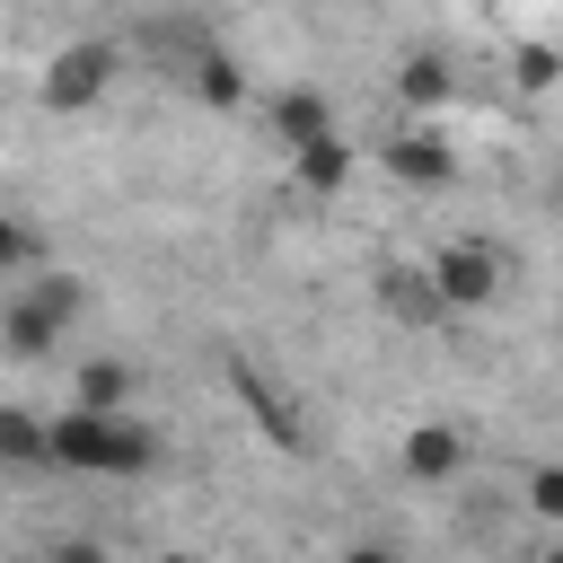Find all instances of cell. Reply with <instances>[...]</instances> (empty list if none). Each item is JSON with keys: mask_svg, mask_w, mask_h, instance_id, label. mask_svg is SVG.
Segmentation results:
<instances>
[{"mask_svg": "<svg viewBox=\"0 0 563 563\" xmlns=\"http://www.w3.org/2000/svg\"><path fill=\"white\" fill-rule=\"evenodd\" d=\"M44 457L79 475H141L158 466V431H141L132 413H62L44 422Z\"/></svg>", "mask_w": 563, "mask_h": 563, "instance_id": "cell-1", "label": "cell"}, {"mask_svg": "<svg viewBox=\"0 0 563 563\" xmlns=\"http://www.w3.org/2000/svg\"><path fill=\"white\" fill-rule=\"evenodd\" d=\"M70 317H79V282H70V273H44V282L0 317V343H9L18 361H44V352L62 343V325H70Z\"/></svg>", "mask_w": 563, "mask_h": 563, "instance_id": "cell-2", "label": "cell"}, {"mask_svg": "<svg viewBox=\"0 0 563 563\" xmlns=\"http://www.w3.org/2000/svg\"><path fill=\"white\" fill-rule=\"evenodd\" d=\"M106 79H114V44H62L44 62V106L53 114H79V106L106 97Z\"/></svg>", "mask_w": 563, "mask_h": 563, "instance_id": "cell-3", "label": "cell"}, {"mask_svg": "<svg viewBox=\"0 0 563 563\" xmlns=\"http://www.w3.org/2000/svg\"><path fill=\"white\" fill-rule=\"evenodd\" d=\"M431 273V290H440V308H493V290H501V255L493 246H449V255H431L422 264Z\"/></svg>", "mask_w": 563, "mask_h": 563, "instance_id": "cell-4", "label": "cell"}, {"mask_svg": "<svg viewBox=\"0 0 563 563\" xmlns=\"http://www.w3.org/2000/svg\"><path fill=\"white\" fill-rule=\"evenodd\" d=\"M387 176H405V185H449V176H457V150H449L440 132H396V141H387Z\"/></svg>", "mask_w": 563, "mask_h": 563, "instance_id": "cell-5", "label": "cell"}, {"mask_svg": "<svg viewBox=\"0 0 563 563\" xmlns=\"http://www.w3.org/2000/svg\"><path fill=\"white\" fill-rule=\"evenodd\" d=\"M325 132H334V114H325L317 88H282V97H273V141H282V150H308V141H325Z\"/></svg>", "mask_w": 563, "mask_h": 563, "instance_id": "cell-6", "label": "cell"}, {"mask_svg": "<svg viewBox=\"0 0 563 563\" xmlns=\"http://www.w3.org/2000/svg\"><path fill=\"white\" fill-rule=\"evenodd\" d=\"M378 299H387V308H396L405 325H440V317H449L422 264H387V273H378Z\"/></svg>", "mask_w": 563, "mask_h": 563, "instance_id": "cell-7", "label": "cell"}, {"mask_svg": "<svg viewBox=\"0 0 563 563\" xmlns=\"http://www.w3.org/2000/svg\"><path fill=\"white\" fill-rule=\"evenodd\" d=\"M123 405H132V369L123 361H88L70 378V413H123Z\"/></svg>", "mask_w": 563, "mask_h": 563, "instance_id": "cell-8", "label": "cell"}, {"mask_svg": "<svg viewBox=\"0 0 563 563\" xmlns=\"http://www.w3.org/2000/svg\"><path fill=\"white\" fill-rule=\"evenodd\" d=\"M457 457H466V440H457L449 422H422V431H405V475L440 484V475H457Z\"/></svg>", "mask_w": 563, "mask_h": 563, "instance_id": "cell-9", "label": "cell"}, {"mask_svg": "<svg viewBox=\"0 0 563 563\" xmlns=\"http://www.w3.org/2000/svg\"><path fill=\"white\" fill-rule=\"evenodd\" d=\"M290 158H299V185H308V194H343V185H352V141H343V132H325V141H308V150H290Z\"/></svg>", "mask_w": 563, "mask_h": 563, "instance_id": "cell-10", "label": "cell"}, {"mask_svg": "<svg viewBox=\"0 0 563 563\" xmlns=\"http://www.w3.org/2000/svg\"><path fill=\"white\" fill-rule=\"evenodd\" d=\"M449 88H457V79H449V62H440V53H413V62L396 70V97H405L413 114H431V106H449Z\"/></svg>", "mask_w": 563, "mask_h": 563, "instance_id": "cell-11", "label": "cell"}, {"mask_svg": "<svg viewBox=\"0 0 563 563\" xmlns=\"http://www.w3.org/2000/svg\"><path fill=\"white\" fill-rule=\"evenodd\" d=\"M0 466H53L44 457V422L26 405H0Z\"/></svg>", "mask_w": 563, "mask_h": 563, "instance_id": "cell-12", "label": "cell"}, {"mask_svg": "<svg viewBox=\"0 0 563 563\" xmlns=\"http://www.w3.org/2000/svg\"><path fill=\"white\" fill-rule=\"evenodd\" d=\"M194 97L229 114V106L246 97V79H238V62H229V53H194Z\"/></svg>", "mask_w": 563, "mask_h": 563, "instance_id": "cell-13", "label": "cell"}, {"mask_svg": "<svg viewBox=\"0 0 563 563\" xmlns=\"http://www.w3.org/2000/svg\"><path fill=\"white\" fill-rule=\"evenodd\" d=\"M238 387H246V405H255V413H264V440H282V449H299V422H290V405H273V396H264V378H255V369H238Z\"/></svg>", "mask_w": 563, "mask_h": 563, "instance_id": "cell-14", "label": "cell"}, {"mask_svg": "<svg viewBox=\"0 0 563 563\" xmlns=\"http://www.w3.org/2000/svg\"><path fill=\"white\" fill-rule=\"evenodd\" d=\"M528 510L537 519H563V466H537L528 475Z\"/></svg>", "mask_w": 563, "mask_h": 563, "instance_id": "cell-15", "label": "cell"}, {"mask_svg": "<svg viewBox=\"0 0 563 563\" xmlns=\"http://www.w3.org/2000/svg\"><path fill=\"white\" fill-rule=\"evenodd\" d=\"M519 88H554V44H519Z\"/></svg>", "mask_w": 563, "mask_h": 563, "instance_id": "cell-16", "label": "cell"}, {"mask_svg": "<svg viewBox=\"0 0 563 563\" xmlns=\"http://www.w3.org/2000/svg\"><path fill=\"white\" fill-rule=\"evenodd\" d=\"M9 264H26V229H18V220H0V273H9Z\"/></svg>", "mask_w": 563, "mask_h": 563, "instance_id": "cell-17", "label": "cell"}, {"mask_svg": "<svg viewBox=\"0 0 563 563\" xmlns=\"http://www.w3.org/2000/svg\"><path fill=\"white\" fill-rule=\"evenodd\" d=\"M53 563H106V554H97L88 537H70V545H53Z\"/></svg>", "mask_w": 563, "mask_h": 563, "instance_id": "cell-18", "label": "cell"}, {"mask_svg": "<svg viewBox=\"0 0 563 563\" xmlns=\"http://www.w3.org/2000/svg\"><path fill=\"white\" fill-rule=\"evenodd\" d=\"M343 563H405V554H387V545H352Z\"/></svg>", "mask_w": 563, "mask_h": 563, "instance_id": "cell-19", "label": "cell"}, {"mask_svg": "<svg viewBox=\"0 0 563 563\" xmlns=\"http://www.w3.org/2000/svg\"><path fill=\"white\" fill-rule=\"evenodd\" d=\"M158 563H194V554H158Z\"/></svg>", "mask_w": 563, "mask_h": 563, "instance_id": "cell-20", "label": "cell"}]
</instances>
